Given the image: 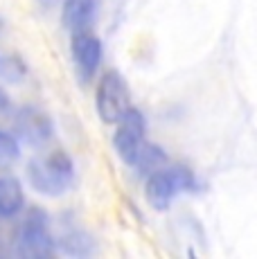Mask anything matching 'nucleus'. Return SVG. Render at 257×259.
Wrapping results in <instances>:
<instances>
[{"label": "nucleus", "mask_w": 257, "mask_h": 259, "mask_svg": "<svg viewBox=\"0 0 257 259\" xmlns=\"http://www.w3.org/2000/svg\"><path fill=\"white\" fill-rule=\"evenodd\" d=\"M14 131L29 147L41 149L54 136V124L46 111L36 106H23L14 117Z\"/></svg>", "instance_id": "nucleus-7"}, {"label": "nucleus", "mask_w": 257, "mask_h": 259, "mask_svg": "<svg viewBox=\"0 0 257 259\" xmlns=\"http://www.w3.org/2000/svg\"><path fill=\"white\" fill-rule=\"evenodd\" d=\"M54 246H59L63 252L75 257H88L95 252V239L88 235L77 221H63L57 232H52Z\"/></svg>", "instance_id": "nucleus-9"}, {"label": "nucleus", "mask_w": 257, "mask_h": 259, "mask_svg": "<svg viewBox=\"0 0 257 259\" xmlns=\"http://www.w3.org/2000/svg\"><path fill=\"white\" fill-rule=\"evenodd\" d=\"M12 248L18 257L25 259H48L54 255V246L50 219L43 210L32 207L23 217V221L16 226L12 237Z\"/></svg>", "instance_id": "nucleus-2"}, {"label": "nucleus", "mask_w": 257, "mask_h": 259, "mask_svg": "<svg viewBox=\"0 0 257 259\" xmlns=\"http://www.w3.org/2000/svg\"><path fill=\"white\" fill-rule=\"evenodd\" d=\"M95 104L104 124H115L131 108L128 83L117 70H108L102 74L100 83H97Z\"/></svg>", "instance_id": "nucleus-4"}, {"label": "nucleus", "mask_w": 257, "mask_h": 259, "mask_svg": "<svg viewBox=\"0 0 257 259\" xmlns=\"http://www.w3.org/2000/svg\"><path fill=\"white\" fill-rule=\"evenodd\" d=\"M41 3H50V0H41Z\"/></svg>", "instance_id": "nucleus-14"}, {"label": "nucleus", "mask_w": 257, "mask_h": 259, "mask_svg": "<svg viewBox=\"0 0 257 259\" xmlns=\"http://www.w3.org/2000/svg\"><path fill=\"white\" fill-rule=\"evenodd\" d=\"M21 160V142L14 133L0 128V171L12 169Z\"/></svg>", "instance_id": "nucleus-12"}, {"label": "nucleus", "mask_w": 257, "mask_h": 259, "mask_svg": "<svg viewBox=\"0 0 257 259\" xmlns=\"http://www.w3.org/2000/svg\"><path fill=\"white\" fill-rule=\"evenodd\" d=\"M102 0H63L61 7V23L72 34L93 32L97 16H100Z\"/></svg>", "instance_id": "nucleus-8"}, {"label": "nucleus", "mask_w": 257, "mask_h": 259, "mask_svg": "<svg viewBox=\"0 0 257 259\" xmlns=\"http://www.w3.org/2000/svg\"><path fill=\"white\" fill-rule=\"evenodd\" d=\"M70 57H72V66H75L79 81L81 83L93 81V77L100 70V63L104 57V48H102L100 36L93 32L72 34Z\"/></svg>", "instance_id": "nucleus-6"}, {"label": "nucleus", "mask_w": 257, "mask_h": 259, "mask_svg": "<svg viewBox=\"0 0 257 259\" xmlns=\"http://www.w3.org/2000/svg\"><path fill=\"white\" fill-rule=\"evenodd\" d=\"M199 187L196 176L190 167L183 165H165L158 171L147 176L145 198L156 212H165L172 207L174 198L183 192H194Z\"/></svg>", "instance_id": "nucleus-3"}, {"label": "nucleus", "mask_w": 257, "mask_h": 259, "mask_svg": "<svg viewBox=\"0 0 257 259\" xmlns=\"http://www.w3.org/2000/svg\"><path fill=\"white\" fill-rule=\"evenodd\" d=\"M115 136H113V147L115 153L124 165L131 167L136 162L140 149L145 147V133H147V122L138 108H128V111L115 122Z\"/></svg>", "instance_id": "nucleus-5"}, {"label": "nucleus", "mask_w": 257, "mask_h": 259, "mask_svg": "<svg viewBox=\"0 0 257 259\" xmlns=\"http://www.w3.org/2000/svg\"><path fill=\"white\" fill-rule=\"evenodd\" d=\"M0 248H3V239H0Z\"/></svg>", "instance_id": "nucleus-13"}, {"label": "nucleus", "mask_w": 257, "mask_h": 259, "mask_svg": "<svg viewBox=\"0 0 257 259\" xmlns=\"http://www.w3.org/2000/svg\"><path fill=\"white\" fill-rule=\"evenodd\" d=\"M165 165H169V158H167V153L162 151L158 144H151V142H145V147L140 149V153H138L136 162H133V169H136L140 176H149V174L158 171V169H162Z\"/></svg>", "instance_id": "nucleus-11"}, {"label": "nucleus", "mask_w": 257, "mask_h": 259, "mask_svg": "<svg viewBox=\"0 0 257 259\" xmlns=\"http://www.w3.org/2000/svg\"><path fill=\"white\" fill-rule=\"evenodd\" d=\"M25 207V192L18 178L0 176V219H14Z\"/></svg>", "instance_id": "nucleus-10"}, {"label": "nucleus", "mask_w": 257, "mask_h": 259, "mask_svg": "<svg viewBox=\"0 0 257 259\" xmlns=\"http://www.w3.org/2000/svg\"><path fill=\"white\" fill-rule=\"evenodd\" d=\"M27 181L43 196L59 198L68 194L77 181L70 153L63 149H54V151L32 158L27 165Z\"/></svg>", "instance_id": "nucleus-1"}]
</instances>
